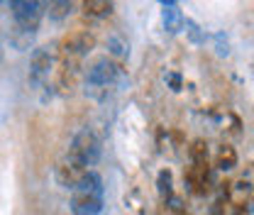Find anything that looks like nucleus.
I'll use <instances>...</instances> for the list:
<instances>
[{
	"label": "nucleus",
	"mask_w": 254,
	"mask_h": 215,
	"mask_svg": "<svg viewBox=\"0 0 254 215\" xmlns=\"http://www.w3.org/2000/svg\"><path fill=\"white\" fill-rule=\"evenodd\" d=\"M190 159L193 161H208V144H205V140H195L190 144Z\"/></svg>",
	"instance_id": "nucleus-11"
},
{
	"label": "nucleus",
	"mask_w": 254,
	"mask_h": 215,
	"mask_svg": "<svg viewBox=\"0 0 254 215\" xmlns=\"http://www.w3.org/2000/svg\"><path fill=\"white\" fill-rule=\"evenodd\" d=\"M159 193H161V198L169 203V198H171V171H169V169L159 171Z\"/></svg>",
	"instance_id": "nucleus-10"
},
{
	"label": "nucleus",
	"mask_w": 254,
	"mask_h": 215,
	"mask_svg": "<svg viewBox=\"0 0 254 215\" xmlns=\"http://www.w3.org/2000/svg\"><path fill=\"white\" fill-rule=\"evenodd\" d=\"M49 66H52V59H49V52L44 49H37L32 54V64H30V78L32 83H39L47 73H49Z\"/></svg>",
	"instance_id": "nucleus-6"
},
{
	"label": "nucleus",
	"mask_w": 254,
	"mask_h": 215,
	"mask_svg": "<svg viewBox=\"0 0 254 215\" xmlns=\"http://www.w3.org/2000/svg\"><path fill=\"white\" fill-rule=\"evenodd\" d=\"M12 17H15V25L17 30L22 32H34L39 25V17H42V2H30V0H12L7 2Z\"/></svg>",
	"instance_id": "nucleus-2"
},
{
	"label": "nucleus",
	"mask_w": 254,
	"mask_h": 215,
	"mask_svg": "<svg viewBox=\"0 0 254 215\" xmlns=\"http://www.w3.org/2000/svg\"><path fill=\"white\" fill-rule=\"evenodd\" d=\"M215 164H218V169H222V171L235 169V166H237V152H235V147L222 144L220 149H218V159H215Z\"/></svg>",
	"instance_id": "nucleus-8"
},
{
	"label": "nucleus",
	"mask_w": 254,
	"mask_h": 215,
	"mask_svg": "<svg viewBox=\"0 0 254 215\" xmlns=\"http://www.w3.org/2000/svg\"><path fill=\"white\" fill-rule=\"evenodd\" d=\"M161 10H164V27H166V32H179L181 27H184V15H181V10H179V5L176 2H161Z\"/></svg>",
	"instance_id": "nucleus-7"
},
{
	"label": "nucleus",
	"mask_w": 254,
	"mask_h": 215,
	"mask_svg": "<svg viewBox=\"0 0 254 215\" xmlns=\"http://www.w3.org/2000/svg\"><path fill=\"white\" fill-rule=\"evenodd\" d=\"M103 208V181L95 171H88L83 181L76 186L73 196V211L76 215H95Z\"/></svg>",
	"instance_id": "nucleus-1"
},
{
	"label": "nucleus",
	"mask_w": 254,
	"mask_h": 215,
	"mask_svg": "<svg viewBox=\"0 0 254 215\" xmlns=\"http://www.w3.org/2000/svg\"><path fill=\"white\" fill-rule=\"evenodd\" d=\"M98 156H100V147H98V140L93 137V132H88V130L78 132L73 144H71V161L78 166H86V164H95Z\"/></svg>",
	"instance_id": "nucleus-3"
},
{
	"label": "nucleus",
	"mask_w": 254,
	"mask_h": 215,
	"mask_svg": "<svg viewBox=\"0 0 254 215\" xmlns=\"http://www.w3.org/2000/svg\"><path fill=\"white\" fill-rule=\"evenodd\" d=\"M95 47V37L91 32H83V30H76V32H68L64 37L62 42V54L68 57V59H76L81 54H86L88 49Z\"/></svg>",
	"instance_id": "nucleus-4"
},
{
	"label": "nucleus",
	"mask_w": 254,
	"mask_h": 215,
	"mask_svg": "<svg viewBox=\"0 0 254 215\" xmlns=\"http://www.w3.org/2000/svg\"><path fill=\"white\" fill-rule=\"evenodd\" d=\"M115 73H118V66L110 62L108 57H103V59H95L91 66H88V83L95 86V88H100V86H108V83H113V78H115Z\"/></svg>",
	"instance_id": "nucleus-5"
},
{
	"label": "nucleus",
	"mask_w": 254,
	"mask_h": 215,
	"mask_svg": "<svg viewBox=\"0 0 254 215\" xmlns=\"http://www.w3.org/2000/svg\"><path fill=\"white\" fill-rule=\"evenodd\" d=\"M110 10H113V2H108V0H86L83 2V12L86 15H93V17L108 15Z\"/></svg>",
	"instance_id": "nucleus-9"
},
{
	"label": "nucleus",
	"mask_w": 254,
	"mask_h": 215,
	"mask_svg": "<svg viewBox=\"0 0 254 215\" xmlns=\"http://www.w3.org/2000/svg\"><path fill=\"white\" fill-rule=\"evenodd\" d=\"M68 10H71V2H49V15L52 17H64V15H68Z\"/></svg>",
	"instance_id": "nucleus-12"
},
{
	"label": "nucleus",
	"mask_w": 254,
	"mask_h": 215,
	"mask_svg": "<svg viewBox=\"0 0 254 215\" xmlns=\"http://www.w3.org/2000/svg\"><path fill=\"white\" fill-rule=\"evenodd\" d=\"M169 81H171L174 91H179V88H181V78H179V76H169Z\"/></svg>",
	"instance_id": "nucleus-13"
}]
</instances>
